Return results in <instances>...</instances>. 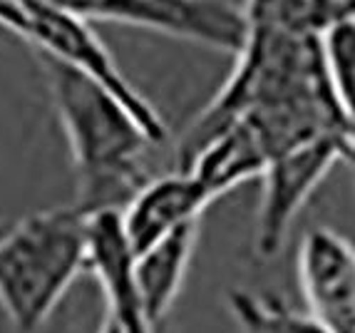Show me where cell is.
Wrapping results in <instances>:
<instances>
[{"label": "cell", "instance_id": "cell-11", "mask_svg": "<svg viewBox=\"0 0 355 333\" xmlns=\"http://www.w3.org/2000/svg\"><path fill=\"white\" fill-rule=\"evenodd\" d=\"M326 58L348 135V162L355 169V20L336 25L326 35Z\"/></svg>", "mask_w": 355, "mask_h": 333}, {"label": "cell", "instance_id": "cell-12", "mask_svg": "<svg viewBox=\"0 0 355 333\" xmlns=\"http://www.w3.org/2000/svg\"><path fill=\"white\" fill-rule=\"evenodd\" d=\"M97 333H119L117 323L112 321V316L105 314V318H102V323H100V328H97Z\"/></svg>", "mask_w": 355, "mask_h": 333}, {"label": "cell", "instance_id": "cell-5", "mask_svg": "<svg viewBox=\"0 0 355 333\" xmlns=\"http://www.w3.org/2000/svg\"><path fill=\"white\" fill-rule=\"evenodd\" d=\"M296 266L308 314L333 333H355V246L315 226L303 234Z\"/></svg>", "mask_w": 355, "mask_h": 333}, {"label": "cell", "instance_id": "cell-3", "mask_svg": "<svg viewBox=\"0 0 355 333\" xmlns=\"http://www.w3.org/2000/svg\"><path fill=\"white\" fill-rule=\"evenodd\" d=\"M87 23H119L236 53L243 40V12L226 0H53Z\"/></svg>", "mask_w": 355, "mask_h": 333}, {"label": "cell", "instance_id": "cell-8", "mask_svg": "<svg viewBox=\"0 0 355 333\" xmlns=\"http://www.w3.org/2000/svg\"><path fill=\"white\" fill-rule=\"evenodd\" d=\"M199 241V221L177 229L149 249L132 256V279L137 296L154 323H164L174 301L182 293L184 281L189 276Z\"/></svg>", "mask_w": 355, "mask_h": 333}, {"label": "cell", "instance_id": "cell-10", "mask_svg": "<svg viewBox=\"0 0 355 333\" xmlns=\"http://www.w3.org/2000/svg\"><path fill=\"white\" fill-rule=\"evenodd\" d=\"M226 309L239 333H333L308 311H296L281 298L234 289L226 293Z\"/></svg>", "mask_w": 355, "mask_h": 333}, {"label": "cell", "instance_id": "cell-7", "mask_svg": "<svg viewBox=\"0 0 355 333\" xmlns=\"http://www.w3.org/2000/svg\"><path fill=\"white\" fill-rule=\"evenodd\" d=\"M89 271L100 281L105 296V314L112 316L119 333H157L154 323L137 296L132 279V251L119 226V214L92 216V249H89Z\"/></svg>", "mask_w": 355, "mask_h": 333}, {"label": "cell", "instance_id": "cell-1", "mask_svg": "<svg viewBox=\"0 0 355 333\" xmlns=\"http://www.w3.org/2000/svg\"><path fill=\"white\" fill-rule=\"evenodd\" d=\"M50 102L70 147L75 204L85 214H119L147 185V152L157 139L110 87L48 53H35Z\"/></svg>", "mask_w": 355, "mask_h": 333}, {"label": "cell", "instance_id": "cell-9", "mask_svg": "<svg viewBox=\"0 0 355 333\" xmlns=\"http://www.w3.org/2000/svg\"><path fill=\"white\" fill-rule=\"evenodd\" d=\"M243 23L279 25L298 35L326 37L336 25L355 20V0H243Z\"/></svg>", "mask_w": 355, "mask_h": 333}, {"label": "cell", "instance_id": "cell-6", "mask_svg": "<svg viewBox=\"0 0 355 333\" xmlns=\"http://www.w3.org/2000/svg\"><path fill=\"white\" fill-rule=\"evenodd\" d=\"M214 199L216 196L209 191V187L187 169L152 177L119 212V226L132 256L182 226L199 221Z\"/></svg>", "mask_w": 355, "mask_h": 333}, {"label": "cell", "instance_id": "cell-2", "mask_svg": "<svg viewBox=\"0 0 355 333\" xmlns=\"http://www.w3.org/2000/svg\"><path fill=\"white\" fill-rule=\"evenodd\" d=\"M92 216L55 207L0 232V309L15 333H37L89 268Z\"/></svg>", "mask_w": 355, "mask_h": 333}, {"label": "cell", "instance_id": "cell-4", "mask_svg": "<svg viewBox=\"0 0 355 333\" xmlns=\"http://www.w3.org/2000/svg\"><path fill=\"white\" fill-rule=\"evenodd\" d=\"M340 160H348V135H326L266 166L256 212V251L261 256H276L284 249L291 224Z\"/></svg>", "mask_w": 355, "mask_h": 333}]
</instances>
